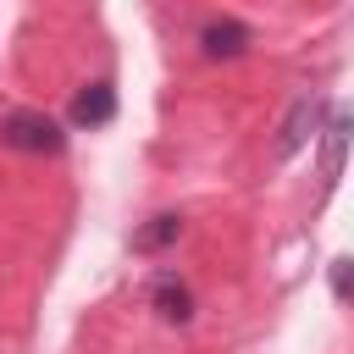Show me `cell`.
Returning a JSON list of instances; mask_svg holds the SVG:
<instances>
[{
    "instance_id": "cell-1",
    "label": "cell",
    "mask_w": 354,
    "mask_h": 354,
    "mask_svg": "<svg viewBox=\"0 0 354 354\" xmlns=\"http://www.w3.org/2000/svg\"><path fill=\"white\" fill-rule=\"evenodd\" d=\"M0 144L17 149V155H61L66 149V127L44 111H6L0 116Z\"/></svg>"
},
{
    "instance_id": "cell-2",
    "label": "cell",
    "mask_w": 354,
    "mask_h": 354,
    "mask_svg": "<svg viewBox=\"0 0 354 354\" xmlns=\"http://www.w3.org/2000/svg\"><path fill=\"white\" fill-rule=\"evenodd\" d=\"M321 111H326V100H321V94H299V100H293V111H288V116H282V127H277V160L299 155V149L315 138Z\"/></svg>"
},
{
    "instance_id": "cell-3",
    "label": "cell",
    "mask_w": 354,
    "mask_h": 354,
    "mask_svg": "<svg viewBox=\"0 0 354 354\" xmlns=\"http://www.w3.org/2000/svg\"><path fill=\"white\" fill-rule=\"evenodd\" d=\"M249 44H254V33H249L238 17H210V22L199 28V50H205L210 61H238Z\"/></svg>"
},
{
    "instance_id": "cell-4",
    "label": "cell",
    "mask_w": 354,
    "mask_h": 354,
    "mask_svg": "<svg viewBox=\"0 0 354 354\" xmlns=\"http://www.w3.org/2000/svg\"><path fill=\"white\" fill-rule=\"evenodd\" d=\"M149 304H155V315L171 321V326H188V321H194V288H188L177 271H160V277L149 282Z\"/></svg>"
},
{
    "instance_id": "cell-5",
    "label": "cell",
    "mask_w": 354,
    "mask_h": 354,
    "mask_svg": "<svg viewBox=\"0 0 354 354\" xmlns=\"http://www.w3.org/2000/svg\"><path fill=\"white\" fill-rule=\"evenodd\" d=\"M111 116H116V88H111L105 77L83 83V88L72 94V127H105Z\"/></svg>"
},
{
    "instance_id": "cell-6",
    "label": "cell",
    "mask_w": 354,
    "mask_h": 354,
    "mask_svg": "<svg viewBox=\"0 0 354 354\" xmlns=\"http://www.w3.org/2000/svg\"><path fill=\"white\" fill-rule=\"evenodd\" d=\"M177 238H183V216H177V210H160V216H149V221L133 232V249H138V254H160V249L177 243Z\"/></svg>"
},
{
    "instance_id": "cell-7",
    "label": "cell",
    "mask_w": 354,
    "mask_h": 354,
    "mask_svg": "<svg viewBox=\"0 0 354 354\" xmlns=\"http://www.w3.org/2000/svg\"><path fill=\"white\" fill-rule=\"evenodd\" d=\"M321 133H326V138H321V177L332 183V177L343 171V144H348V111H332Z\"/></svg>"
},
{
    "instance_id": "cell-8",
    "label": "cell",
    "mask_w": 354,
    "mask_h": 354,
    "mask_svg": "<svg viewBox=\"0 0 354 354\" xmlns=\"http://www.w3.org/2000/svg\"><path fill=\"white\" fill-rule=\"evenodd\" d=\"M332 293L348 299V260H332Z\"/></svg>"
}]
</instances>
